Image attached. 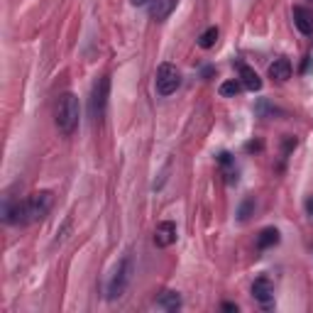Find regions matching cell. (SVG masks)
I'll list each match as a JSON object with an SVG mask.
<instances>
[{
  "label": "cell",
  "mask_w": 313,
  "mask_h": 313,
  "mask_svg": "<svg viewBox=\"0 0 313 313\" xmlns=\"http://www.w3.org/2000/svg\"><path fill=\"white\" fill-rule=\"evenodd\" d=\"M78 118H81V105L74 93H61L56 101V127L59 132L71 135L78 127Z\"/></svg>",
  "instance_id": "6da1fadb"
},
{
  "label": "cell",
  "mask_w": 313,
  "mask_h": 313,
  "mask_svg": "<svg viewBox=\"0 0 313 313\" xmlns=\"http://www.w3.org/2000/svg\"><path fill=\"white\" fill-rule=\"evenodd\" d=\"M130 279H132V257L127 255V257H123L118 262V267H115L110 281H108V299H110V301L120 299L125 294V289H127Z\"/></svg>",
  "instance_id": "7a4b0ae2"
},
{
  "label": "cell",
  "mask_w": 313,
  "mask_h": 313,
  "mask_svg": "<svg viewBox=\"0 0 313 313\" xmlns=\"http://www.w3.org/2000/svg\"><path fill=\"white\" fill-rule=\"evenodd\" d=\"M54 203V193L52 191H37L30 198H25V211H27V223H37L44 220Z\"/></svg>",
  "instance_id": "3957f363"
},
{
  "label": "cell",
  "mask_w": 313,
  "mask_h": 313,
  "mask_svg": "<svg viewBox=\"0 0 313 313\" xmlns=\"http://www.w3.org/2000/svg\"><path fill=\"white\" fill-rule=\"evenodd\" d=\"M181 86V71L174 64L164 61L162 66L156 69V78H154V88L159 96H171L176 93V88Z\"/></svg>",
  "instance_id": "277c9868"
},
{
  "label": "cell",
  "mask_w": 313,
  "mask_h": 313,
  "mask_svg": "<svg viewBox=\"0 0 313 313\" xmlns=\"http://www.w3.org/2000/svg\"><path fill=\"white\" fill-rule=\"evenodd\" d=\"M108 96H110V78L103 76L96 81L93 93H91V118L96 123H101L105 115V105H108Z\"/></svg>",
  "instance_id": "5b68a950"
},
{
  "label": "cell",
  "mask_w": 313,
  "mask_h": 313,
  "mask_svg": "<svg viewBox=\"0 0 313 313\" xmlns=\"http://www.w3.org/2000/svg\"><path fill=\"white\" fill-rule=\"evenodd\" d=\"M176 242V223L171 220H162L154 228V245L156 247H171Z\"/></svg>",
  "instance_id": "8992f818"
},
{
  "label": "cell",
  "mask_w": 313,
  "mask_h": 313,
  "mask_svg": "<svg viewBox=\"0 0 313 313\" xmlns=\"http://www.w3.org/2000/svg\"><path fill=\"white\" fill-rule=\"evenodd\" d=\"M252 296H255L262 306H269V303L274 301V284H272L267 277L255 279V284H252Z\"/></svg>",
  "instance_id": "52a82bcc"
},
{
  "label": "cell",
  "mask_w": 313,
  "mask_h": 313,
  "mask_svg": "<svg viewBox=\"0 0 313 313\" xmlns=\"http://www.w3.org/2000/svg\"><path fill=\"white\" fill-rule=\"evenodd\" d=\"M176 5H179V0H152L149 15H152V20H156V23H164L169 15L176 10Z\"/></svg>",
  "instance_id": "ba28073f"
},
{
  "label": "cell",
  "mask_w": 313,
  "mask_h": 313,
  "mask_svg": "<svg viewBox=\"0 0 313 313\" xmlns=\"http://www.w3.org/2000/svg\"><path fill=\"white\" fill-rule=\"evenodd\" d=\"M294 25H296L299 32L306 34V37L313 34V17L306 8H294Z\"/></svg>",
  "instance_id": "9c48e42d"
},
{
  "label": "cell",
  "mask_w": 313,
  "mask_h": 313,
  "mask_svg": "<svg viewBox=\"0 0 313 313\" xmlns=\"http://www.w3.org/2000/svg\"><path fill=\"white\" fill-rule=\"evenodd\" d=\"M240 83L247 91H259L262 88V78L255 74V69H250L247 64H240Z\"/></svg>",
  "instance_id": "30bf717a"
},
{
  "label": "cell",
  "mask_w": 313,
  "mask_h": 313,
  "mask_svg": "<svg viewBox=\"0 0 313 313\" xmlns=\"http://www.w3.org/2000/svg\"><path fill=\"white\" fill-rule=\"evenodd\" d=\"M269 76L274 81H286L291 76V61L289 59H274V64L269 66Z\"/></svg>",
  "instance_id": "8fae6325"
},
{
  "label": "cell",
  "mask_w": 313,
  "mask_h": 313,
  "mask_svg": "<svg viewBox=\"0 0 313 313\" xmlns=\"http://www.w3.org/2000/svg\"><path fill=\"white\" fill-rule=\"evenodd\" d=\"M279 245V230L277 228H264L257 235V247L259 250H269V247Z\"/></svg>",
  "instance_id": "7c38bea8"
},
{
  "label": "cell",
  "mask_w": 313,
  "mask_h": 313,
  "mask_svg": "<svg viewBox=\"0 0 313 313\" xmlns=\"http://www.w3.org/2000/svg\"><path fill=\"white\" fill-rule=\"evenodd\" d=\"M156 306H159V308H164V311H176V308L181 306L179 291H164V294L156 299Z\"/></svg>",
  "instance_id": "4fadbf2b"
},
{
  "label": "cell",
  "mask_w": 313,
  "mask_h": 313,
  "mask_svg": "<svg viewBox=\"0 0 313 313\" xmlns=\"http://www.w3.org/2000/svg\"><path fill=\"white\" fill-rule=\"evenodd\" d=\"M218 162H220V167L225 169V174H228V184H233V181H237V167H235V159L228 152H223V154L218 156Z\"/></svg>",
  "instance_id": "5bb4252c"
},
{
  "label": "cell",
  "mask_w": 313,
  "mask_h": 313,
  "mask_svg": "<svg viewBox=\"0 0 313 313\" xmlns=\"http://www.w3.org/2000/svg\"><path fill=\"white\" fill-rule=\"evenodd\" d=\"M215 42H218V27H208V30L198 37V47H201V49H211V47H215Z\"/></svg>",
  "instance_id": "9a60e30c"
},
{
  "label": "cell",
  "mask_w": 313,
  "mask_h": 313,
  "mask_svg": "<svg viewBox=\"0 0 313 313\" xmlns=\"http://www.w3.org/2000/svg\"><path fill=\"white\" fill-rule=\"evenodd\" d=\"M245 88V86H242V83H240V81H225V83H220V96H225V98H235V96H237V93H240V91Z\"/></svg>",
  "instance_id": "2e32d148"
},
{
  "label": "cell",
  "mask_w": 313,
  "mask_h": 313,
  "mask_svg": "<svg viewBox=\"0 0 313 313\" xmlns=\"http://www.w3.org/2000/svg\"><path fill=\"white\" fill-rule=\"evenodd\" d=\"M252 208H255V201H252V198H247V201L240 206V211H237V220H242V223H245L247 218H250V213H252Z\"/></svg>",
  "instance_id": "e0dca14e"
},
{
  "label": "cell",
  "mask_w": 313,
  "mask_h": 313,
  "mask_svg": "<svg viewBox=\"0 0 313 313\" xmlns=\"http://www.w3.org/2000/svg\"><path fill=\"white\" fill-rule=\"evenodd\" d=\"M306 213L313 218V196H308V201H306Z\"/></svg>",
  "instance_id": "ac0fdd59"
},
{
  "label": "cell",
  "mask_w": 313,
  "mask_h": 313,
  "mask_svg": "<svg viewBox=\"0 0 313 313\" xmlns=\"http://www.w3.org/2000/svg\"><path fill=\"white\" fill-rule=\"evenodd\" d=\"M130 3H132L135 8H142V5H147V3H149V0H130Z\"/></svg>",
  "instance_id": "d6986e66"
},
{
  "label": "cell",
  "mask_w": 313,
  "mask_h": 313,
  "mask_svg": "<svg viewBox=\"0 0 313 313\" xmlns=\"http://www.w3.org/2000/svg\"><path fill=\"white\" fill-rule=\"evenodd\" d=\"M223 308L225 311H237V306H235V303H223Z\"/></svg>",
  "instance_id": "ffe728a7"
}]
</instances>
